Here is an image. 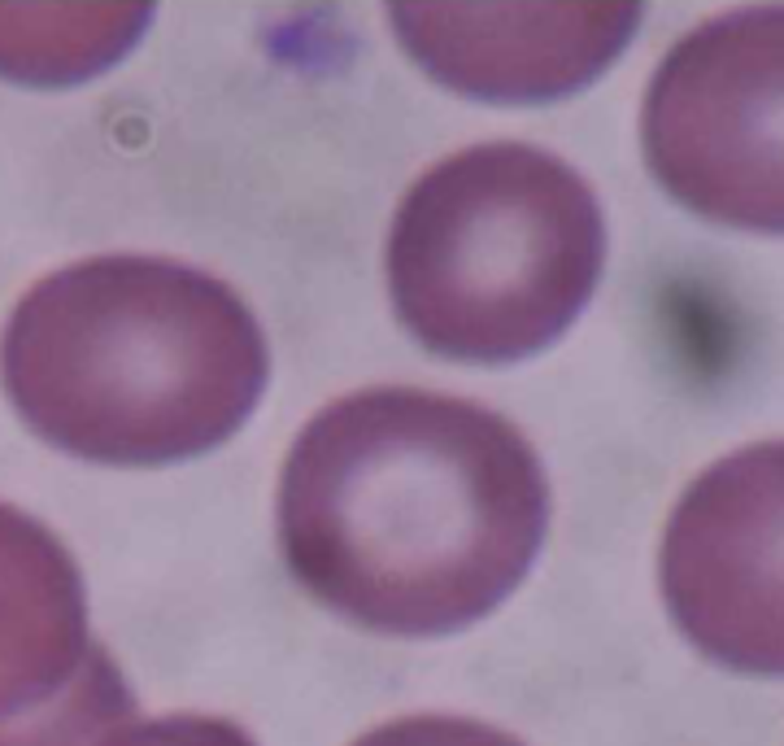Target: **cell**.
<instances>
[{"mask_svg": "<svg viewBox=\"0 0 784 746\" xmlns=\"http://www.w3.org/2000/svg\"><path fill=\"white\" fill-rule=\"evenodd\" d=\"M270 345L223 275L144 249L39 275L0 332V389L39 442L109 467L209 454L258 410Z\"/></svg>", "mask_w": 784, "mask_h": 746, "instance_id": "cell-2", "label": "cell"}, {"mask_svg": "<svg viewBox=\"0 0 784 746\" xmlns=\"http://www.w3.org/2000/svg\"><path fill=\"white\" fill-rule=\"evenodd\" d=\"M354 746H523L519 738L480 725V720H462V716H405L379 725L371 733H362Z\"/></svg>", "mask_w": 784, "mask_h": 746, "instance_id": "cell-10", "label": "cell"}, {"mask_svg": "<svg viewBox=\"0 0 784 746\" xmlns=\"http://www.w3.org/2000/svg\"><path fill=\"white\" fill-rule=\"evenodd\" d=\"M153 22V0H0V83L88 88L135 57Z\"/></svg>", "mask_w": 784, "mask_h": 746, "instance_id": "cell-8", "label": "cell"}, {"mask_svg": "<svg viewBox=\"0 0 784 746\" xmlns=\"http://www.w3.org/2000/svg\"><path fill=\"white\" fill-rule=\"evenodd\" d=\"M131 712L70 550L0 502V746H92Z\"/></svg>", "mask_w": 784, "mask_h": 746, "instance_id": "cell-7", "label": "cell"}, {"mask_svg": "<svg viewBox=\"0 0 784 746\" xmlns=\"http://www.w3.org/2000/svg\"><path fill=\"white\" fill-rule=\"evenodd\" d=\"M275 524L314 603L371 633L440 638L484 620L532 572L550 480L506 415L379 384L301 428Z\"/></svg>", "mask_w": 784, "mask_h": 746, "instance_id": "cell-1", "label": "cell"}, {"mask_svg": "<svg viewBox=\"0 0 784 746\" xmlns=\"http://www.w3.org/2000/svg\"><path fill=\"white\" fill-rule=\"evenodd\" d=\"M636 158L680 214L784 240V0L723 4L658 53Z\"/></svg>", "mask_w": 784, "mask_h": 746, "instance_id": "cell-4", "label": "cell"}, {"mask_svg": "<svg viewBox=\"0 0 784 746\" xmlns=\"http://www.w3.org/2000/svg\"><path fill=\"white\" fill-rule=\"evenodd\" d=\"M610 258L597 184L527 136H475L410 175L384 227V288L427 354L510 367L575 328Z\"/></svg>", "mask_w": 784, "mask_h": 746, "instance_id": "cell-3", "label": "cell"}, {"mask_svg": "<svg viewBox=\"0 0 784 746\" xmlns=\"http://www.w3.org/2000/svg\"><path fill=\"white\" fill-rule=\"evenodd\" d=\"M658 585L706 659L784 677V442L746 445L688 484L662 533Z\"/></svg>", "mask_w": 784, "mask_h": 746, "instance_id": "cell-5", "label": "cell"}, {"mask_svg": "<svg viewBox=\"0 0 784 746\" xmlns=\"http://www.w3.org/2000/svg\"><path fill=\"white\" fill-rule=\"evenodd\" d=\"M92 746H258L240 725L214 716H162V720H127Z\"/></svg>", "mask_w": 784, "mask_h": 746, "instance_id": "cell-9", "label": "cell"}, {"mask_svg": "<svg viewBox=\"0 0 784 746\" xmlns=\"http://www.w3.org/2000/svg\"><path fill=\"white\" fill-rule=\"evenodd\" d=\"M392 48L423 83L475 109H554L632 53L641 0H388Z\"/></svg>", "mask_w": 784, "mask_h": 746, "instance_id": "cell-6", "label": "cell"}]
</instances>
